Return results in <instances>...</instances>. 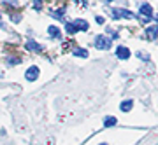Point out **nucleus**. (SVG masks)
I'll return each mask as SVG.
<instances>
[{"mask_svg": "<svg viewBox=\"0 0 158 145\" xmlns=\"http://www.w3.org/2000/svg\"><path fill=\"white\" fill-rule=\"evenodd\" d=\"M95 47L97 49H109L111 47V39L107 35H97L95 37Z\"/></svg>", "mask_w": 158, "mask_h": 145, "instance_id": "1", "label": "nucleus"}, {"mask_svg": "<svg viewBox=\"0 0 158 145\" xmlns=\"http://www.w3.org/2000/svg\"><path fill=\"white\" fill-rule=\"evenodd\" d=\"M113 18L114 19H134L135 18V14L134 12L127 11V9H113Z\"/></svg>", "mask_w": 158, "mask_h": 145, "instance_id": "2", "label": "nucleus"}, {"mask_svg": "<svg viewBox=\"0 0 158 145\" xmlns=\"http://www.w3.org/2000/svg\"><path fill=\"white\" fill-rule=\"evenodd\" d=\"M39 73H40V70L37 67H30L28 70H27V73H25V77H27V80H30V82H32V80H37V77H39Z\"/></svg>", "mask_w": 158, "mask_h": 145, "instance_id": "3", "label": "nucleus"}, {"mask_svg": "<svg viewBox=\"0 0 158 145\" xmlns=\"http://www.w3.org/2000/svg\"><path fill=\"white\" fill-rule=\"evenodd\" d=\"M116 56H118L119 60H128V58H130L128 47H125V45H118V49H116Z\"/></svg>", "mask_w": 158, "mask_h": 145, "instance_id": "4", "label": "nucleus"}, {"mask_svg": "<svg viewBox=\"0 0 158 145\" xmlns=\"http://www.w3.org/2000/svg\"><path fill=\"white\" fill-rule=\"evenodd\" d=\"M141 16L142 18H148V19H151L153 16V7L149 4H142L141 6Z\"/></svg>", "mask_w": 158, "mask_h": 145, "instance_id": "5", "label": "nucleus"}, {"mask_svg": "<svg viewBox=\"0 0 158 145\" xmlns=\"http://www.w3.org/2000/svg\"><path fill=\"white\" fill-rule=\"evenodd\" d=\"M72 25L76 26V30H81V32H88V28H90V25H88L85 19H76Z\"/></svg>", "mask_w": 158, "mask_h": 145, "instance_id": "6", "label": "nucleus"}, {"mask_svg": "<svg viewBox=\"0 0 158 145\" xmlns=\"http://www.w3.org/2000/svg\"><path fill=\"white\" fill-rule=\"evenodd\" d=\"M146 35H148V39H149V40L156 39V35H158V25L148 26V28H146Z\"/></svg>", "mask_w": 158, "mask_h": 145, "instance_id": "7", "label": "nucleus"}, {"mask_svg": "<svg viewBox=\"0 0 158 145\" xmlns=\"http://www.w3.org/2000/svg\"><path fill=\"white\" fill-rule=\"evenodd\" d=\"M27 49H28V51H37V53H40V51H42V45L37 44L35 40H28V42H27Z\"/></svg>", "mask_w": 158, "mask_h": 145, "instance_id": "8", "label": "nucleus"}, {"mask_svg": "<svg viewBox=\"0 0 158 145\" xmlns=\"http://www.w3.org/2000/svg\"><path fill=\"white\" fill-rule=\"evenodd\" d=\"M132 107H134V101L132 100H125V101H121L119 108H121V112H130L132 110Z\"/></svg>", "mask_w": 158, "mask_h": 145, "instance_id": "9", "label": "nucleus"}, {"mask_svg": "<svg viewBox=\"0 0 158 145\" xmlns=\"http://www.w3.org/2000/svg\"><path fill=\"white\" fill-rule=\"evenodd\" d=\"M48 33H49V37H53V39H60L62 35H60V30H58L56 26H49L48 28Z\"/></svg>", "mask_w": 158, "mask_h": 145, "instance_id": "10", "label": "nucleus"}, {"mask_svg": "<svg viewBox=\"0 0 158 145\" xmlns=\"http://www.w3.org/2000/svg\"><path fill=\"white\" fill-rule=\"evenodd\" d=\"M116 123H118V121H116V117H113V116H107V117L104 119V126H106V128L116 126Z\"/></svg>", "mask_w": 158, "mask_h": 145, "instance_id": "11", "label": "nucleus"}, {"mask_svg": "<svg viewBox=\"0 0 158 145\" xmlns=\"http://www.w3.org/2000/svg\"><path fill=\"white\" fill-rule=\"evenodd\" d=\"M51 14L56 18V19H62V21H65V19H63V14H65V7H62L60 11H53Z\"/></svg>", "mask_w": 158, "mask_h": 145, "instance_id": "12", "label": "nucleus"}, {"mask_svg": "<svg viewBox=\"0 0 158 145\" xmlns=\"http://www.w3.org/2000/svg\"><path fill=\"white\" fill-rule=\"evenodd\" d=\"M65 30H67V32H69V33H70V35H74V33H77V30H76V26H74V25H72V23H65Z\"/></svg>", "mask_w": 158, "mask_h": 145, "instance_id": "13", "label": "nucleus"}, {"mask_svg": "<svg viewBox=\"0 0 158 145\" xmlns=\"http://www.w3.org/2000/svg\"><path fill=\"white\" fill-rule=\"evenodd\" d=\"M72 53L76 56H81V58H88V51H86V49H74Z\"/></svg>", "mask_w": 158, "mask_h": 145, "instance_id": "14", "label": "nucleus"}, {"mask_svg": "<svg viewBox=\"0 0 158 145\" xmlns=\"http://www.w3.org/2000/svg\"><path fill=\"white\" fill-rule=\"evenodd\" d=\"M137 58H141V60H142V61H149V56H148V54H144V53H137Z\"/></svg>", "mask_w": 158, "mask_h": 145, "instance_id": "15", "label": "nucleus"}, {"mask_svg": "<svg viewBox=\"0 0 158 145\" xmlns=\"http://www.w3.org/2000/svg\"><path fill=\"white\" fill-rule=\"evenodd\" d=\"M7 63H11V65H16V63H19V58H7Z\"/></svg>", "mask_w": 158, "mask_h": 145, "instance_id": "16", "label": "nucleus"}, {"mask_svg": "<svg viewBox=\"0 0 158 145\" xmlns=\"http://www.w3.org/2000/svg\"><path fill=\"white\" fill-rule=\"evenodd\" d=\"M35 4V9H40V6H42V0H34Z\"/></svg>", "mask_w": 158, "mask_h": 145, "instance_id": "17", "label": "nucleus"}, {"mask_svg": "<svg viewBox=\"0 0 158 145\" xmlns=\"http://www.w3.org/2000/svg\"><path fill=\"white\" fill-rule=\"evenodd\" d=\"M95 19H97V23H98V25H104V18H102V16H97Z\"/></svg>", "mask_w": 158, "mask_h": 145, "instance_id": "18", "label": "nucleus"}, {"mask_svg": "<svg viewBox=\"0 0 158 145\" xmlns=\"http://www.w3.org/2000/svg\"><path fill=\"white\" fill-rule=\"evenodd\" d=\"M4 2H6V4H12V6H16L18 4V0H4Z\"/></svg>", "mask_w": 158, "mask_h": 145, "instance_id": "19", "label": "nucleus"}, {"mask_svg": "<svg viewBox=\"0 0 158 145\" xmlns=\"http://www.w3.org/2000/svg\"><path fill=\"white\" fill-rule=\"evenodd\" d=\"M156 23H158V14H156Z\"/></svg>", "mask_w": 158, "mask_h": 145, "instance_id": "20", "label": "nucleus"}, {"mask_svg": "<svg viewBox=\"0 0 158 145\" xmlns=\"http://www.w3.org/2000/svg\"><path fill=\"white\" fill-rule=\"evenodd\" d=\"M100 145H107V143H100Z\"/></svg>", "mask_w": 158, "mask_h": 145, "instance_id": "21", "label": "nucleus"}, {"mask_svg": "<svg viewBox=\"0 0 158 145\" xmlns=\"http://www.w3.org/2000/svg\"><path fill=\"white\" fill-rule=\"evenodd\" d=\"M107 2H111V0H107Z\"/></svg>", "mask_w": 158, "mask_h": 145, "instance_id": "22", "label": "nucleus"}]
</instances>
